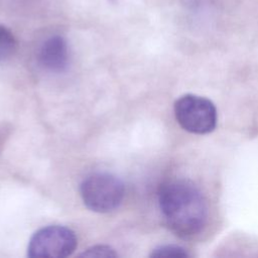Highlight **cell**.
Returning a JSON list of instances; mask_svg holds the SVG:
<instances>
[{
  "label": "cell",
  "instance_id": "cell-1",
  "mask_svg": "<svg viewBox=\"0 0 258 258\" xmlns=\"http://www.w3.org/2000/svg\"><path fill=\"white\" fill-rule=\"evenodd\" d=\"M160 211L170 230L179 237L199 234L208 219V206L202 191L186 179L164 183L158 194Z\"/></svg>",
  "mask_w": 258,
  "mask_h": 258
},
{
  "label": "cell",
  "instance_id": "cell-2",
  "mask_svg": "<svg viewBox=\"0 0 258 258\" xmlns=\"http://www.w3.org/2000/svg\"><path fill=\"white\" fill-rule=\"evenodd\" d=\"M174 115L180 127L189 133L208 134L217 126L218 113L214 103L198 95L186 94L177 99Z\"/></svg>",
  "mask_w": 258,
  "mask_h": 258
},
{
  "label": "cell",
  "instance_id": "cell-3",
  "mask_svg": "<svg viewBox=\"0 0 258 258\" xmlns=\"http://www.w3.org/2000/svg\"><path fill=\"white\" fill-rule=\"evenodd\" d=\"M81 196L90 210L107 213L113 211L122 202L124 185L111 173L97 172L84 179L81 184Z\"/></svg>",
  "mask_w": 258,
  "mask_h": 258
},
{
  "label": "cell",
  "instance_id": "cell-4",
  "mask_svg": "<svg viewBox=\"0 0 258 258\" xmlns=\"http://www.w3.org/2000/svg\"><path fill=\"white\" fill-rule=\"evenodd\" d=\"M77 247L75 233L62 226H48L31 237L27 249L29 257L62 258L70 256Z\"/></svg>",
  "mask_w": 258,
  "mask_h": 258
},
{
  "label": "cell",
  "instance_id": "cell-5",
  "mask_svg": "<svg viewBox=\"0 0 258 258\" xmlns=\"http://www.w3.org/2000/svg\"><path fill=\"white\" fill-rule=\"evenodd\" d=\"M69 58L68 43L60 35L48 37L41 44L38 51L40 66L52 73L63 72L68 68Z\"/></svg>",
  "mask_w": 258,
  "mask_h": 258
},
{
  "label": "cell",
  "instance_id": "cell-6",
  "mask_svg": "<svg viewBox=\"0 0 258 258\" xmlns=\"http://www.w3.org/2000/svg\"><path fill=\"white\" fill-rule=\"evenodd\" d=\"M16 49V39L12 32L0 24V61L10 58Z\"/></svg>",
  "mask_w": 258,
  "mask_h": 258
},
{
  "label": "cell",
  "instance_id": "cell-7",
  "mask_svg": "<svg viewBox=\"0 0 258 258\" xmlns=\"http://www.w3.org/2000/svg\"><path fill=\"white\" fill-rule=\"evenodd\" d=\"M151 257L154 258H184L187 257L186 251L175 245H164L153 250Z\"/></svg>",
  "mask_w": 258,
  "mask_h": 258
},
{
  "label": "cell",
  "instance_id": "cell-8",
  "mask_svg": "<svg viewBox=\"0 0 258 258\" xmlns=\"http://www.w3.org/2000/svg\"><path fill=\"white\" fill-rule=\"evenodd\" d=\"M117 254L114 250L108 246H94L88 249L86 252L82 254L84 257H96V258H108V257H115Z\"/></svg>",
  "mask_w": 258,
  "mask_h": 258
}]
</instances>
